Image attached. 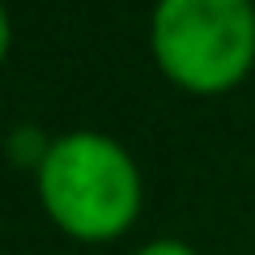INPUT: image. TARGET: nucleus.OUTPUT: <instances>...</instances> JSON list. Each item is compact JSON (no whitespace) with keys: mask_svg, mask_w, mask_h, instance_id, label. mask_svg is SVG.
I'll return each instance as SVG.
<instances>
[{"mask_svg":"<svg viewBox=\"0 0 255 255\" xmlns=\"http://www.w3.org/2000/svg\"><path fill=\"white\" fill-rule=\"evenodd\" d=\"M9 149H13V162H17V166H38V170H43L47 153H51V145L38 136L34 128H17V136H13Z\"/></svg>","mask_w":255,"mask_h":255,"instance_id":"nucleus-3","label":"nucleus"},{"mask_svg":"<svg viewBox=\"0 0 255 255\" xmlns=\"http://www.w3.org/2000/svg\"><path fill=\"white\" fill-rule=\"evenodd\" d=\"M136 255H196L187 243H174V238H162V243H149V247H140Z\"/></svg>","mask_w":255,"mask_h":255,"instance_id":"nucleus-4","label":"nucleus"},{"mask_svg":"<svg viewBox=\"0 0 255 255\" xmlns=\"http://www.w3.org/2000/svg\"><path fill=\"white\" fill-rule=\"evenodd\" d=\"M38 191L64 234L81 243L119 238L140 213V174L124 145L98 132H68L51 140Z\"/></svg>","mask_w":255,"mask_h":255,"instance_id":"nucleus-1","label":"nucleus"},{"mask_svg":"<svg viewBox=\"0 0 255 255\" xmlns=\"http://www.w3.org/2000/svg\"><path fill=\"white\" fill-rule=\"evenodd\" d=\"M153 60L191 94H226L255 64L251 0H157Z\"/></svg>","mask_w":255,"mask_h":255,"instance_id":"nucleus-2","label":"nucleus"}]
</instances>
